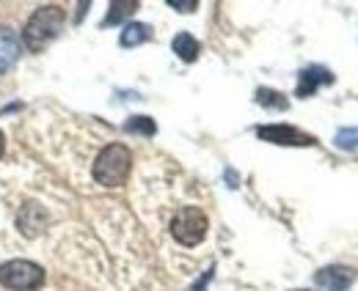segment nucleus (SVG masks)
<instances>
[{"label":"nucleus","mask_w":358,"mask_h":291,"mask_svg":"<svg viewBox=\"0 0 358 291\" xmlns=\"http://www.w3.org/2000/svg\"><path fill=\"white\" fill-rule=\"evenodd\" d=\"M152 39V28L149 25H143V22H130V25H124V31H122V36H119V44L122 47H138V44L149 42Z\"/></svg>","instance_id":"nucleus-11"},{"label":"nucleus","mask_w":358,"mask_h":291,"mask_svg":"<svg viewBox=\"0 0 358 291\" xmlns=\"http://www.w3.org/2000/svg\"><path fill=\"white\" fill-rule=\"evenodd\" d=\"M124 129H127L130 135H146V137H152V135L157 132V124H155L149 116H133V119L124 124Z\"/></svg>","instance_id":"nucleus-15"},{"label":"nucleus","mask_w":358,"mask_h":291,"mask_svg":"<svg viewBox=\"0 0 358 291\" xmlns=\"http://www.w3.org/2000/svg\"><path fill=\"white\" fill-rule=\"evenodd\" d=\"M135 8H138V0H113L108 17L102 20V25H105V28H108V25H119L122 20H127V17L133 14Z\"/></svg>","instance_id":"nucleus-12"},{"label":"nucleus","mask_w":358,"mask_h":291,"mask_svg":"<svg viewBox=\"0 0 358 291\" xmlns=\"http://www.w3.org/2000/svg\"><path fill=\"white\" fill-rule=\"evenodd\" d=\"M133 167V154L124 143H110L99 151V157L94 160V181L102 187H122L130 176Z\"/></svg>","instance_id":"nucleus-2"},{"label":"nucleus","mask_w":358,"mask_h":291,"mask_svg":"<svg viewBox=\"0 0 358 291\" xmlns=\"http://www.w3.org/2000/svg\"><path fill=\"white\" fill-rule=\"evenodd\" d=\"M257 102L262 105V107H270V110H287V99H284V94H278V91H273V88H259L257 91Z\"/></svg>","instance_id":"nucleus-13"},{"label":"nucleus","mask_w":358,"mask_h":291,"mask_svg":"<svg viewBox=\"0 0 358 291\" xmlns=\"http://www.w3.org/2000/svg\"><path fill=\"white\" fill-rule=\"evenodd\" d=\"M331 83H334L331 69H325V66H306V69L298 75V88H295V94H298L301 99H306V96H312L320 85H331Z\"/></svg>","instance_id":"nucleus-7"},{"label":"nucleus","mask_w":358,"mask_h":291,"mask_svg":"<svg viewBox=\"0 0 358 291\" xmlns=\"http://www.w3.org/2000/svg\"><path fill=\"white\" fill-rule=\"evenodd\" d=\"M356 281V269L353 267H342V264H334V267H322L317 275H314V283L325 291H348Z\"/></svg>","instance_id":"nucleus-6"},{"label":"nucleus","mask_w":358,"mask_h":291,"mask_svg":"<svg viewBox=\"0 0 358 291\" xmlns=\"http://www.w3.org/2000/svg\"><path fill=\"white\" fill-rule=\"evenodd\" d=\"M64 20H66V14H64V8H61V6H55V3L39 6V8L28 17V22H25V31H22V39H20V42L25 44L31 52H42L47 44L61 33Z\"/></svg>","instance_id":"nucleus-1"},{"label":"nucleus","mask_w":358,"mask_h":291,"mask_svg":"<svg viewBox=\"0 0 358 291\" xmlns=\"http://www.w3.org/2000/svg\"><path fill=\"white\" fill-rule=\"evenodd\" d=\"M3 151H6V135L0 132V157H3Z\"/></svg>","instance_id":"nucleus-17"},{"label":"nucleus","mask_w":358,"mask_h":291,"mask_svg":"<svg viewBox=\"0 0 358 291\" xmlns=\"http://www.w3.org/2000/svg\"><path fill=\"white\" fill-rule=\"evenodd\" d=\"M169 6H171V8H177V11H182V14H190V11H196V8H199V3H196V0H169Z\"/></svg>","instance_id":"nucleus-16"},{"label":"nucleus","mask_w":358,"mask_h":291,"mask_svg":"<svg viewBox=\"0 0 358 291\" xmlns=\"http://www.w3.org/2000/svg\"><path fill=\"white\" fill-rule=\"evenodd\" d=\"M45 283V269L34 261L14 258L0 264V286L8 291H34Z\"/></svg>","instance_id":"nucleus-3"},{"label":"nucleus","mask_w":358,"mask_h":291,"mask_svg":"<svg viewBox=\"0 0 358 291\" xmlns=\"http://www.w3.org/2000/svg\"><path fill=\"white\" fill-rule=\"evenodd\" d=\"M301 291H306V289H301Z\"/></svg>","instance_id":"nucleus-18"},{"label":"nucleus","mask_w":358,"mask_h":291,"mask_svg":"<svg viewBox=\"0 0 358 291\" xmlns=\"http://www.w3.org/2000/svg\"><path fill=\"white\" fill-rule=\"evenodd\" d=\"M20 50H22L20 36H17L11 28L0 25V75H6V72H8V69L17 64Z\"/></svg>","instance_id":"nucleus-8"},{"label":"nucleus","mask_w":358,"mask_h":291,"mask_svg":"<svg viewBox=\"0 0 358 291\" xmlns=\"http://www.w3.org/2000/svg\"><path fill=\"white\" fill-rule=\"evenodd\" d=\"M207 228H210L207 214L199 207H182L171 217V237L185 248H196L199 242H204Z\"/></svg>","instance_id":"nucleus-4"},{"label":"nucleus","mask_w":358,"mask_h":291,"mask_svg":"<svg viewBox=\"0 0 358 291\" xmlns=\"http://www.w3.org/2000/svg\"><path fill=\"white\" fill-rule=\"evenodd\" d=\"M171 50L177 52L179 61L193 64L199 58V52H201V44L196 42V36H190V33H179V36H174V42H171Z\"/></svg>","instance_id":"nucleus-10"},{"label":"nucleus","mask_w":358,"mask_h":291,"mask_svg":"<svg viewBox=\"0 0 358 291\" xmlns=\"http://www.w3.org/2000/svg\"><path fill=\"white\" fill-rule=\"evenodd\" d=\"M334 143H336V149H342V151H358V126H345V129H339L336 137H334Z\"/></svg>","instance_id":"nucleus-14"},{"label":"nucleus","mask_w":358,"mask_h":291,"mask_svg":"<svg viewBox=\"0 0 358 291\" xmlns=\"http://www.w3.org/2000/svg\"><path fill=\"white\" fill-rule=\"evenodd\" d=\"M47 223V211L39 204H25L20 209V217H17V225L22 231V237H36Z\"/></svg>","instance_id":"nucleus-9"},{"label":"nucleus","mask_w":358,"mask_h":291,"mask_svg":"<svg viewBox=\"0 0 358 291\" xmlns=\"http://www.w3.org/2000/svg\"><path fill=\"white\" fill-rule=\"evenodd\" d=\"M257 135L259 140H268V143H275V146H314L312 135L295 129L289 124H265V126H257Z\"/></svg>","instance_id":"nucleus-5"}]
</instances>
